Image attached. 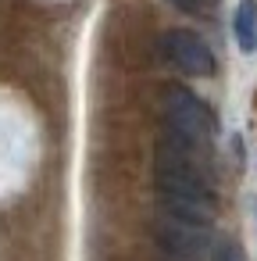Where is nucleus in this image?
<instances>
[{
    "mask_svg": "<svg viewBox=\"0 0 257 261\" xmlns=\"http://www.w3.org/2000/svg\"><path fill=\"white\" fill-rule=\"evenodd\" d=\"M157 193L168 200H193V204H214V190L207 172L196 165V150H186L179 143H168L157 150Z\"/></svg>",
    "mask_w": 257,
    "mask_h": 261,
    "instance_id": "nucleus-1",
    "label": "nucleus"
},
{
    "mask_svg": "<svg viewBox=\"0 0 257 261\" xmlns=\"http://www.w3.org/2000/svg\"><path fill=\"white\" fill-rule=\"evenodd\" d=\"M164 115H168L172 143H179L186 150H204L211 143V136H214V115H211V108L196 93H189V90H168Z\"/></svg>",
    "mask_w": 257,
    "mask_h": 261,
    "instance_id": "nucleus-2",
    "label": "nucleus"
},
{
    "mask_svg": "<svg viewBox=\"0 0 257 261\" xmlns=\"http://www.w3.org/2000/svg\"><path fill=\"white\" fill-rule=\"evenodd\" d=\"M154 236H157V247L172 257H182V261H196L204 257L207 250H214V236H211V225L204 222H189V218H179V215H157L154 222Z\"/></svg>",
    "mask_w": 257,
    "mask_h": 261,
    "instance_id": "nucleus-3",
    "label": "nucleus"
},
{
    "mask_svg": "<svg viewBox=\"0 0 257 261\" xmlns=\"http://www.w3.org/2000/svg\"><path fill=\"white\" fill-rule=\"evenodd\" d=\"M161 47L164 54L189 75H214V54L211 47L196 36V33H186V29H172L161 36Z\"/></svg>",
    "mask_w": 257,
    "mask_h": 261,
    "instance_id": "nucleus-4",
    "label": "nucleus"
},
{
    "mask_svg": "<svg viewBox=\"0 0 257 261\" xmlns=\"http://www.w3.org/2000/svg\"><path fill=\"white\" fill-rule=\"evenodd\" d=\"M236 40L246 54L257 50V0H243L236 8Z\"/></svg>",
    "mask_w": 257,
    "mask_h": 261,
    "instance_id": "nucleus-5",
    "label": "nucleus"
},
{
    "mask_svg": "<svg viewBox=\"0 0 257 261\" xmlns=\"http://www.w3.org/2000/svg\"><path fill=\"white\" fill-rule=\"evenodd\" d=\"M211 261H246V254L239 250V243H214V250H211Z\"/></svg>",
    "mask_w": 257,
    "mask_h": 261,
    "instance_id": "nucleus-6",
    "label": "nucleus"
},
{
    "mask_svg": "<svg viewBox=\"0 0 257 261\" xmlns=\"http://www.w3.org/2000/svg\"><path fill=\"white\" fill-rule=\"evenodd\" d=\"M172 4L179 11H186V15H207L214 8V0H172Z\"/></svg>",
    "mask_w": 257,
    "mask_h": 261,
    "instance_id": "nucleus-7",
    "label": "nucleus"
}]
</instances>
